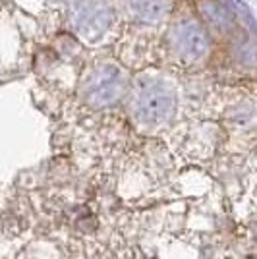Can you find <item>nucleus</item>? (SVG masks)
Segmentation results:
<instances>
[{
	"mask_svg": "<svg viewBox=\"0 0 257 259\" xmlns=\"http://www.w3.org/2000/svg\"><path fill=\"white\" fill-rule=\"evenodd\" d=\"M176 108V93L164 79H147L134 89L132 116L145 128H157L168 122Z\"/></svg>",
	"mask_w": 257,
	"mask_h": 259,
	"instance_id": "obj_1",
	"label": "nucleus"
},
{
	"mask_svg": "<svg viewBox=\"0 0 257 259\" xmlns=\"http://www.w3.org/2000/svg\"><path fill=\"white\" fill-rule=\"evenodd\" d=\"M112 14L99 0H79L74 8L75 29L87 39H97L110 27Z\"/></svg>",
	"mask_w": 257,
	"mask_h": 259,
	"instance_id": "obj_4",
	"label": "nucleus"
},
{
	"mask_svg": "<svg viewBox=\"0 0 257 259\" xmlns=\"http://www.w3.org/2000/svg\"><path fill=\"white\" fill-rule=\"evenodd\" d=\"M128 76L114 62H103L95 66L81 85V95L93 108H107L118 105L128 93Z\"/></svg>",
	"mask_w": 257,
	"mask_h": 259,
	"instance_id": "obj_2",
	"label": "nucleus"
},
{
	"mask_svg": "<svg viewBox=\"0 0 257 259\" xmlns=\"http://www.w3.org/2000/svg\"><path fill=\"white\" fill-rule=\"evenodd\" d=\"M128 12L141 22H157L166 14V0H126Z\"/></svg>",
	"mask_w": 257,
	"mask_h": 259,
	"instance_id": "obj_5",
	"label": "nucleus"
},
{
	"mask_svg": "<svg viewBox=\"0 0 257 259\" xmlns=\"http://www.w3.org/2000/svg\"><path fill=\"white\" fill-rule=\"evenodd\" d=\"M170 49L184 64H197L209 53V37L197 22L184 20L168 33Z\"/></svg>",
	"mask_w": 257,
	"mask_h": 259,
	"instance_id": "obj_3",
	"label": "nucleus"
}]
</instances>
